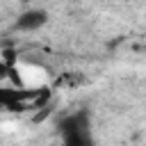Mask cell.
Instances as JSON below:
<instances>
[{"instance_id":"cell-3","label":"cell","mask_w":146,"mask_h":146,"mask_svg":"<svg viewBox=\"0 0 146 146\" xmlns=\"http://www.w3.org/2000/svg\"><path fill=\"white\" fill-rule=\"evenodd\" d=\"M9 71H11V66H9L7 62H0V80L9 78Z\"/></svg>"},{"instance_id":"cell-2","label":"cell","mask_w":146,"mask_h":146,"mask_svg":"<svg viewBox=\"0 0 146 146\" xmlns=\"http://www.w3.org/2000/svg\"><path fill=\"white\" fill-rule=\"evenodd\" d=\"M48 23V14L43 9H25L23 14H18L16 23H14V30H21V32H34L39 27H43Z\"/></svg>"},{"instance_id":"cell-1","label":"cell","mask_w":146,"mask_h":146,"mask_svg":"<svg viewBox=\"0 0 146 146\" xmlns=\"http://www.w3.org/2000/svg\"><path fill=\"white\" fill-rule=\"evenodd\" d=\"M62 135V146H94L91 135V116L87 110H78L73 114H66L57 123Z\"/></svg>"}]
</instances>
